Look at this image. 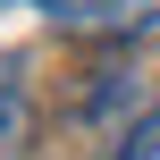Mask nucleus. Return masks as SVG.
I'll return each instance as SVG.
<instances>
[{"label": "nucleus", "instance_id": "f257e3e1", "mask_svg": "<svg viewBox=\"0 0 160 160\" xmlns=\"http://www.w3.org/2000/svg\"><path fill=\"white\" fill-rule=\"evenodd\" d=\"M42 8L59 34H84V42H127V34L160 25V0H42Z\"/></svg>", "mask_w": 160, "mask_h": 160}, {"label": "nucleus", "instance_id": "f03ea898", "mask_svg": "<svg viewBox=\"0 0 160 160\" xmlns=\"http://www.w3.org/2000/svg\"><path fill=\"white\" fill-rule=\"evenodd\" d=\"M34 143V93H25V68L0 59V160H25Z\"/></svg>", "mask_w": 160, "mask_h": 160}, {"label": "nucleus", "instance_id": "7ed1b4c3", "mask_svg": "<svg viewBox=\"0 0 160 160\" xmlns=\"http://www.w3.org/2000/svg\"><path fill=\"white\" fill-rule=\"evenodd\" d=\"M0 8H8V0H0Z\"/></svg>", "mask_w": 160, "mask_h": 160}]
</instances>
